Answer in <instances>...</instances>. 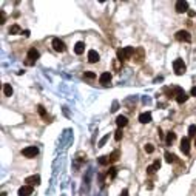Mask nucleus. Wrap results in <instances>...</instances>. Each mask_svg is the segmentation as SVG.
I'll list each match as a JSON object with an SVG mask.
<instances>
[{
  "mask_svg": "<svg viewBox=\"0 0 196 196\" xmlns=\"http://www.w3.org/2000/svg\"><path fill=\"white\" fill-rule=\"evenodd\" d=\"M134 48L133 46H125L124 50H117V59L119 60H127L134 54Z\"/></svg>",
  "mask_w": 196,
  "mask_h": 196,
  "instance_id": "1",
  "label": "nucleus"
},
{
  "mask_svg": "<svg viewBox=\"0 0 196 196\" xmlns=\"http://www.w3.org/2000/svg\"><path fill=\"white\" fill-rule=\"evenodd\" d=\"M39 56H40L39 51H37L36 48H31V50L28 51V56H26V62H25V63H26V65H34L36 60L39 59Z\"/></svg>",
  "mask_w": 196,
  "mask_h": 196,
  "instance_id": "2",
  "label": "nucleus"
},
{
  "mask_svg": "<svg viewBox=\"0 0 196 196\" xmlns=\"http://www.w3.org/2000/svg\"><path fill=\"white\" fill-rule=\"evenodd\" d=\"M173 68H175V73L178 76H182L185 73V63H184L182 59H176V60L173 62Z\"/></svg>",
  "mask_w": 196,
  "mask_h": 196,
  "instance_id": "3",
  "label": "nucleus"
},
{
  "mask_svg": "<svg viewBox=\"0 0 196 196\" xmlns=\"http://www.w3.org/2000/svg\"><path fill=\"white\" fill-rule=\"evenodd\" d=\"M22 155L25 157H36L39 155V148L37 147H26V148L22 150Z\"/></svg>",
  "mask_w": 196,
  "mask_h": 196,
  "instance_id": "4",
  "label": "nucleus"
},
{
  "mask_svg": "<svg viewBox=\"0 0 196 196\" xmlns=\"http://www.w3.org/2000/svg\"><path fill=\"white\" fill-rule=\"evenodd\" d=\"M176 39H178L179 42H190V40H192V36L188 34V31L181 30V31L176 32Z\"/></svg>",
  "mask_w": 196,
  "mask_h": 196,
  "instance_id": "5",
  "label": "nucleus"
},
{
  "mask_svg": "<svg viewBox=\"0 0 196 196\" xmlns=\"http://www.w3.org/2000/svg\"><path fill=\"white\" fill-rule=\"evenodd\" d=\"M53 48H54V51H57V53H63L65 50H67L65 43L60 39H53Z\"/></svg>",
  "mask_w": 196,
  "mask_h": 196,
  "instance_id": "6",
  "label": "nucleus"
},
{
  "mask_svg": "<svg viewBox=\"0 0 196 196\" xmlns=\"http://www.w3.org/2000/svg\"><path fill=\"white\" fill-rule=\"evenodd\" d=\"M30 195H32V185H22L20 188H19V196H30Z\"/></svg>",
  "mask_w": 196,
  "mask_h": 196,
  "instance_id": "7",
  "label": "nucleus"
},
{
  "mask_svg": "<svg viewBox=\"0 0 196 196\" xmlns=\"http://www.w3.org/2000/svg\"><path fill=\"white\" fill-rule=\"evenodd\" d=\"M176 11L178 13H188V3L184 2V0L176 2Z\"/></svg>",
  "mask_w": 196,
  "mask_h": 196,
  "instance_id": "8",
  "label": "nucleus"
},
{
  "mask_svg": "<svg viewBox=\"0 0 196 196\" xmlns=\"http://www.w3.org/2000/svg\"><path fill=\"white\" fill-rule=\"evenodd\" d=\"M181 150L184 155H188L190 153V139L188 138H184L181 141Z\"/></svg>",
  "mask_w": 196,
  "mask_h": 196,
  "instance_id": "9",
  "label": "nucleus"
},
{
  "mask_svg": "<svg viewBox=\"0 0 196 196\" xmlns=\"http://www.w3.org/2000/svg\"><path fill=\"white\" fill-rule=\"evenodd\" d=\"M26 182H28V185H39L40 184V176L39 175H34V176H28L25 179Z\"/></svg>",
  "mask_w": 196,
  "mask_h": 196,
  "instance_id": "10",
  "label": "nucleus"
},
{
  "mask_svg": "<svg viewBox=\"0 0 196 196\" xmlns=\"http://www.w3.org/2000/svg\"><path fill=\"white\" fill-rule=\"evenodd\" d=\"M88 62H91V63L99 62V53L94 51V50H90L88 51Z\"/></svg>",
  "mask_w": 196,
  "mask_h": 196,
  "instance_id": "11",
  "label": "nucleus"
},
{
  "mask_svg": "<svg viewBox=\"0 0 196 196\" xmlns=\"http://www.w3.org/2000/svg\"><path fill=\"white\" fill-rule=\"evenodd\" d=\"M99 82L102 85H108V84L111 82V74L110 73H102L100 77H99Z\"/></svg>",
  "mask_w": 196,
  "mask_h": 196,
  "instance_id": "12",
  "label": "nucleus"
},
{
  "mask_svg": "<svg viewBox=\"0 0 196 196\" xmlns=\"http://www.w3.org/2000/svg\"><path fill=\"white\" fill-rule=\"evenodd\" d=\"M139 122L141 124H150L151 122V113H142L139 116Z\"/></svg>",
  "mask_w": 196,
  "mask_h": 196,
  "instance_id": "13",
  "label": "nucleus"
},
{
  "mask_svg": "<svg viewBox=\"0 0 196 196\" xmlns=\"http://www.w3.org/2000/svg\"><path fill=\"white\" fill-rule=\"evenodd\" d=\"M116 124H117V127H119V128H122V127H125V125L128 124V119L125 117V116H117Z\"/></svg>",
  "mask_w": 196,
  "mask_h": 196,
  "instance_id": "14",
  "label": "nucleus"
},
{
  "mask_svg": "<svg viewBox=\"0 0 196 196\" xmlns=\"http://www.w3.org/2000/svg\"><path fill=\"white\" fill-rule=\"evenodd\" d=\"M84 51H85V43L84 42H77L76 46H74V53L76 54H82Z\"/></svg>",
  "mask_w": 196,
  "mask_h": 196,
  "instance_id": "15",
  "label": "nucleus"
},
{
  "mask_svg": "<svg viewBox=\"0 0 196 196\" xmlns=\"http://www.w3.org/2000/svg\"><path fill=\"white\" fill-rule=\"evenodd\" d=\"M13 86H11L9 84H5L3 85V93H5V96H13Z\"/></svg>",
  "mask_w": 196,
  "mask_h": 196,
  "instance_id": "16",
  "label": "nucleus"
},
{
  "mask_svg": "<svg viewBox=\"0 0 196 196\" xmlns=\"http://www.w3.org/2000/svg\"><path fill=\"white\" fill-rule=\"evenodd\" d=\"M176 139V134L173 133V131H168V134H167V139H165V142H167V145H171L173 144V141Z\"/></svg>",
  "mask_w": 196,
  "mask_h": 196,
  "instance_id": "17",
  "label": "nucleus"
},
{
  "mask_svg": "<svg viewBox=\"0 0 196 196\" xmlns=\"http://www.w3.org/2000/svg\"><path fill=\"white\" fill-rule=\"evenodd\" d=\"M19 32H20V26L19 25H13L9 28V34H19Z\"/></svg>",
  "mask_w": 196,
  "mask_h": 196,
  "instance_id": "18",
  "label": "nucleus"
},
{
  "mask_svg": "<svg viewBox=\"0 0 196 196\" xmlns=\"http://www.w3.org/2000/svg\"><path fill=\"white\" fill-rule=\"evenodd\" d=\"M108 162H110L108 156H100V157H99V164H100V165H107Z\"/></svg>",
  "mask_w": 196,
  "mask_h": 196,
  "instance_id": "19",
  "label": "nucleus"
},
{
  "mask_svg": "<svg viewBox=\"0 0 196 196\" xmlns=\"http://www.w3.org/2000/svg\"><path fill=\"white\" fill-rule=\"evenodd\" d=\"M108 159H110V162H116V161L119 159V151H114L113 155H110V157H108Z\"/></svg>",
  "mask_w": 196,
  "mask_h": 196,
  "instance_id": "20",
  "label": "nucleus"
},
{
  "mask_svg": "<svg viewBox=\"0 0 196 196\" xmlns=\"http://www.w3.org/2000/svg\"><path fill=\"white\" fill-rule=\"evenodd\" d=\"M175 155H171V153H168V151H167V153H165V161L167 162H173V161H175Z\"/></svg>",
  "mask_w": 196,
  "mask_h": 196,
  "instance_id": "21",
  "label": "nucleus"
},
{
  "mask_svg": "<svg viewBox=\"0 0 196 196\" xmlns=\"http://www.w3.org/2000/svg\"><path fill=\"white\" fill-rule=\"evenodd\" d=\"M144 150L147 151V153H153V151H155V147L151 145V144H147V145L144 147Z\"/></svg>",
  "mask_w": 196,
  "mask_h": 196,
  "instance_id": "22",
  "label": "nucleus"
},
{
  "mask_svg": "<svg viewBox=\"0 0 196 196\" xmlns=\"http://www.w3.org/2000/svg\"><path fill=\"white\" fill-rule=\"evenodd\" d=\"M188 134L190 136H196V125H190L188 127Z\"/></svg>",
  "mask_w": 196,
  "mask_h": 196,
  "instance_id": "23",
  "label": "nucleus"
},
{
  "mask_svg": "<svg viewBox=\"0 0 196 196\" xmlns=\"http://www.w3.org/2000/svg\"><path fill=\"white\" fill-rule=\"evenodd\" d=\"M108 138H110V134H107V136H103V138L99 141V147H103V145H105V142H107V141H108Z\"/></svg>",
  "mask_w": 196,
  "mask_h": 196,
  "instance_id": "24",
  "label": "nucleus"
},
{
  "mask_svg": "<svg viewBox=\"0 0 196 196\" xmlns=\"http://www.w3.org/2000/svg\"><path fill=\"white\" fill-rule=\"evenodd\" d=\"M84 77H85V79H94V77H96V74H94V73H91V71H86V73L84 74Z\"/></svg>",
  "mask_w": 196,
  "mask_h": 196,
  "instance_id": "25",
  "label": "nucleus"
},
{
  "mask_svg": "<svg viewBox=\"0 0 196 196\" xmlns=\"http://www.w3.org/2000/svg\"><path fill=\"white\" fill-rule=\"evenodd\" d=\"M114 139H116V141H121V139H122V130H121V128L116 131V134H114Z\"/></svg>",
  "mask_w": 196,
  "mask_h": 196,
  "instance_id": "26",
  "label": "nucleus"
},
{
  "mask_svg": "<svg viewBox=\"0 0 196 196\" xmlns=\"http://www.w3.org/2000/svg\"><path fill=\"white\" fill-rule=\"evenodd\" d=\"M108 175H110L111 178H114V176H116V175H117V168H114V167H111V168H110V171H108Z\"/></svg>",
  "mask_w": 196,
  "mask_h": 196,
  "instance_id": "27",
  "label": "nucleus"
},
{
  "mask_svg": "<svg viewBox=\"0 0 196 196\" xmlns=\"http://www.w3.org/2000/svg\"><path fill=\"white\" fill-rule=\"evenodd\" d=\"M37 110H39V114H40V116H43V117L46 116V111H45V108H43L42 105H39V107H37Z\"/></svg>",
  "mask_w": 196,
  "mask_h": 196,
  "instance_id": "28",
  "label": "nucleus"
},
{
  "mask_svg": "<svg viewBox=\"0 0 196 196\" xmlns=\"http://www.w3.org/2000/svg\"><path fill=\"white\" fill-rule=\"evenodd\" d=\"M5 20H6V15H5V13H3V11H0V23H5Z\"/></svg>",
  "mask_w": 196,
  "mask_h": 196,
  "instance_id": "29",
  "label": "nucleus"
},
{
  "mask_svg": "<svg viewBox=\"0 0 196 196\" xmlns=\"http://www.w3.org/2000/svg\"><path fill=\"white\" fill-rule=\"evenodd\" d=\"M155 171H156V168H155L153 165H150L148 168H147V173H148V175H153Z\"/></svg>",
  "mask_w": 196,
  "mask_h": 196,
  "instance_id": "30",
  "label": "nucleus"
},
{
  "mask_svg": "<svg viewBox=\"0 0 196 196\" xmlns=\"http://www.w3.org/2000/svg\"><path fill=\"white\" fill-rule=\"evenodd\" d=\"M153 167L156 168V170H159V168H161V161H156L155 164H153Z\"/></svg>",
  "mask_w": 196,
  "mask_h": 196,
  "instance_id": "31",
  "label": "nucleus"
},
{
  "mask_svg": "<svg viewBox=\"0 0 196 196\" xmlns=\"http://www.w3.org/2000/svg\"><path fill=\"white\" fill-rule=\"evenodd\" d=\"M121 196H128V190H127V188H124V190H122V193H121Z\"/></svg>",
  "mask_w": 196,
  "mask_h": 196,
  "instance_id": "32",
  "label": "nucleus"
},
{
  "mask_svg": "<svg viewBox=\"0 0 196 196\" xmlns=\"http://www.w3.org/2000/svg\"><path fill=\"white\" fill-rule=\"evenodd\" d=\"M117 110V102H114L113 103V108H111V111H116Z\"/></svg>",
  "mask_w": 196,
  "mask_h": 196,
  "instance_id": "33",
  "label": "nucleus"
},
{
  "mask_svg": "<svg viewBox=\"0 0 196 196\" xmlns=\"http://www.w3.org/2000/svg\"><path fill=\"white\" fill-rule=\"evenodd\" d=\"M30 34H31V32H30L28 30H25V31H23V36H25V37H30Z\"/></svg>",
  "mask_w": 196,
  "mask_h": 196,
  "instance_id": "34",
  "label": "nucleus"
},
{
  "mask_svg": "<svg viewBox=\"0 0 196 196\" xmlns=\"http://www.w3.org/2000/svg\"><path fill=\"white\" fill-rule=\"evenodd\" d=\"M190 93H192V96H196V86H193V88H192V91H190Z\"/></svg>",
  "mask_w": 196,
  "mask_h": 196,
  "instance_id": "35",
  "label": "nucleus"
},
{
  "mask_svg": "<svg viewBox=\"0 0 196 196\" xmlns=\"http://www.w3.org/2000/svg\"><path fill=\"white\" fill-rule=\"evenodd\" d=\"M195 145H196V139H195Z\"/></svg>",
  "mask_w": 196,
  "mask_h": 196,
  "instance_id": "36",
  "label": "nucleus"
}]
</instances>
